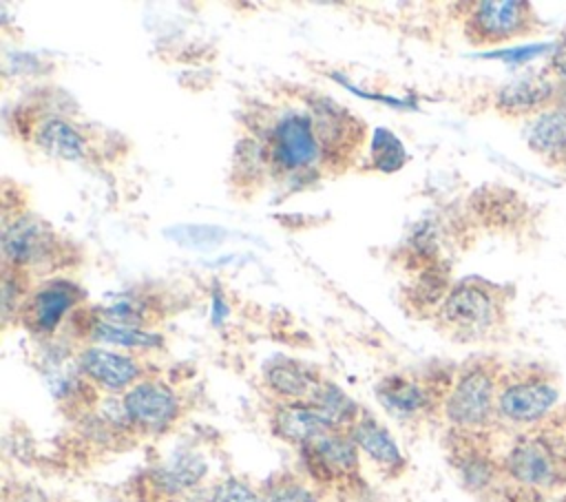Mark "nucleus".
<instances>
[{
    "mask_svg": "<svg viewBox=\"0 0 566 502\" xmlns=\"http://www.w3.org/2000/svg\"><path fill=\"white\" fill-rule=\"evenodd\" d=\"M122 409L133 427L146 433H159L179 418L181 402L175 389L166 383L142 378L124 394Z\"/></svg>",
    "mask_w": 566,
    "mask_h": 502,
    "instance_id": "9",
    "label": "nucleus"
},
{
    "mask_svg": "<svg viewBox=\"0 0 566 502\" xmlns=\"http://www.w3.org/2000/svg\"><path fill=\"white\" fill-rule=\"evenodd\" d=\"M265 387L283 402H312L323 380L301 363L290 358L274 360L263 372Z\"/></svg>",
    "mask_w": 566,
    "mask_h": 502,
    "instance_id": "15",
    "label": "nucleus"
},
{
    "mask_svg": "<svg viewBox=\"0 0 566 502\" xmlns=\"http://www.w3.org/2000/svg\"><path fill=\"white\" fill-rule=\"evenodd\" d=\"M566 469V440L553 433H526L504 456V471L526 489L557 484Z\"/></svg>",
    "mask_w": 566,
    "mask_h": 502,
    "instance_id": "4",
    "label": "nucleus"
},
{
    "mask_svg": "<svg viewBox=\"0 0 566 502\" xmlns=\"http://www.w3.org/2000/svg\"><path fill=\"white\" fill-rule=\"evenodd\" d=\"M88 334H91V338H95L99 343L117 345L124 349H155L161 345V336L157 332H150L139 325L108 321L99 314H95L91 318Z\"/></svg>",
    "mask_w": 566,
    "mask_h": 502,
    "instance_id": "19",
    "label": "nucleus"
},
{
    "mask_svg": "<svg viewBox=\"0 0 566 502\" xmlns=\"http://www.w3.org/2000/svg\"><path fill=\"white\" fill-rule=\"evenodd\" d=\"M544 49H509V51H493V53H486V57H500V60H506V62H524L537 53H542Z\"/></svg>",
    "mask_w": 566,
    "mask_h": 502,
    "instance_id": "26",
    "label": "nucleus"
},
{
    "mask_svg": "<svg viewBox=\"0 0 566 502\" xmlns=\"http://www.w3.org/2000/svg\"><path fill=\"white\" fill-rule=\"evenodd\" d=\"M166 234L175 237V241L181 245L210 248L221 243V239L226 237V230L219 226H179V228H170Z\"/></svg>",
    "mask_w": 566,
    "mask_h": 502,
    "instance_id": "22",
    "label": "nucleus"
},
{
    "mask_svg": "<svg viewBox=\"0 0 566 502\" xmlns=\"http://www.w3.org/2000/svg\"><path fill=\"white\" fill-rule=\"evenodd\" d=\"M557 93V80L548 73H526L509 84L500 86L495 93V108L502 115H539L553 106Z\"/></svg>",
    "mask_w": 566,
    "mask_h": 502,
    "instance_id": "11",
    "label": "nucleus"
},
{
    "mask_svg": "<svg viewBox=\"0 0 566 502\" xmlns=\"http://www.w3.org/2000/svg\"><path fill=\"white\" fill-rule=\"evenodd\" d=\"M537 27V15L528 2L484 0L471 4L464 18V35L471 44H502L522 38Z\"/></svg>",
    "mask_w": 566,
    "mask_h": 502,
    "instance_id": "5",
    "label": "nucleus"
},
{
    "mask_svg": "<svg viewBox=\"0 0 566 502\" xmlns=\"http://www.w3.org/2000/svg\"><path fill=\"white\" fill-rule=\"evenodd\" d=\"M29 292H31L29 290V272L4 265V270H2V314H4V321L13 314L18 318V312H20L22 303L27 301Z\"/></svg>",
    "mask_w": 566,
    "mask_h": 502,
    "instance_id": "21",
    "label": "nucleus"
},
{
    "mask_svg": "<svg viewBox=\"0 0 566 502\" xmlns=\"http://www.w3.org/2000/svg\"><path fill=\"white\" fill-rule=\"evenodd\" d=\"M263 150L268 168L281 177L310 172L321 159H325L314 119L310 111L301 108H290L274 119V124L268 128Z\"/></svg>",
    "mask_w": 566,
    "mask_h": 502,
    "instance_id": "2",
    "label": "nucleus"
},
{
    "mask_svg": "<svg viewBox=\"0 0 566 502\" xmlns=\"http://www.w3.org/2000/svg\"><path fill=\"white\" fill-rule=\"evenodd\" d=\"M212 502H265V500L250 484L237 478H228L217 484L212 493Z\"/></svg>",
    "mask_w": 566,
    "mask_h": 502,
    "instance_id": "23",
    "label": "nucleus"
},
{
    "mask_svg": "<svg viewBox=\"0 0 566 502\" xmlns=\"http://www.w3.org/2000/svg\"><path fill=\"white\" fill-rule=\"evenodd\" d=\"M548 73L564 82L566 84V40H562L555 51H553V57H551V66H548Z\"/></svg>",
    "mask_w": 566,
    "mask_h": 502,
    "instance_id": "25",
    "label": "nucleus"
},
{
    "mask_svg": "<svg viewBox=\"0 0 566 502\" xmlns=\"http://www.w3.org/2000/svg\"><path fill=\"white\" fill-rule=\"evenodd\" d=\"M82 292L66 279H49L33 287L18 312V321L38 336L53 334L60 323L77 307Z\"/></svg>",
    "mask_w": 566,
    "mask_h": 502,
    "instance_id": "8",
    "label": "nucleus"
},
{
    "mask_svg": "<svg viewBox=\"0 0 566 502\" xmlns=\"http://www.w3.org/2000/svg\"><path fill=\"white\" fill-rule=\"evenodd\" d=\"M263 500L265 502H318V498L310 489L294 482H281L270 487Z\"/></svg>",
    "mask_w": 566,
    "mask_h": 502,
    "instance_id": "24",
    "label": "nucleus"
},
{
    "mask_svg": "<svg viewBox=\"0 0 566 502\" xmlns=\"http://www.w3.org/2000/svg\"><path fill=\"white\" fill-rule=\"evenodd\" d=\"M228 312H230V307L226 305V301H223L219 294H214V296H212V321L219 323L221 318L228 316Z\"/></svg>",
    "mask_w": 566,
    "mask_h": 502,
    "instance_id": "27",
    "label": "nucleus"
},
{
    "mask_svg": "<svg viewBox=\"0 0 566 502\" xmlns=\"http://www.w3.org/2000/svg\"><path fill=\"white\" fill-rule=\"evenodd\" d=\"M305 462L312 471H321L325 478H336L356 471L358 467V447L354 445L347 431H327L301 447Z\"/></svg>",
    "mask_w": 566,
    "mask_h": 502,
    "instance_id": "12",
    "label": "nucleus"
},
{
    "mask_svg": "<svg viewBox=\"0 0 566 502\" xmlns=\"http://www.w3.org/2000/svg\"><path fill=\"white\" fill-rule=\"evenodd\" d=\"M33 144L49 157L82 161L88 155L86 135L62 115H44L33 126Z\"/></svg>",
    "mask_w": 566,
    "mask_h": 502,
    "instance_id": "13",
    "label": "nucleus"
},
{
    "mask_svg": "<svg viewBox=\"0 0 566 502\" xmlns=\"http://www.w3.org/2000/svg\"><path fill=\"white\" fill-rule=\"evenodd\" d=\"M272 431L296 447H305L336 427L310 402H281L272 414Z\"/></svg>",
    "mask_w": 566,
    "mask_h": 502,
    "instance_id": "14",
    "label": "nucleus"
},
{
    "mask_svg": "<svg viewBox=\"0 0 566 502\" xmlns=\"http://www.w3.org/2000/svg\"><path fill=\"white\" fill-rule=\"evenodd\" d=\"M559 400V387L542 372H528L500 383L495 414L511 422L531 427L546 420Z\"/></svg>",
    "mask_w": 566,
    "mask_h": 502,
    "instance_id": "6",
    "label": "nucleus"
},
{
    "mask_svg": "<svg viewBox=\"0 0 566 502\" xmlns=\"http://www.w3.org/2000/svg\"><path fill=\"white\" fill-rule=\"evenodd\" d=\"M55 234L53 230L33 217L31 212H18L13 219L4 221L2 228V254L4 265L31 272L33 268L53 263L55 257Z\"/></svg>",
    "mask_w": 566,
    "mask_h": 502,
    "instance_id": "7",
    "label": "nucleus"
},
{
    "mask_svg": "<svg viewBox=\"0 0 566 502\" xmlns=\"http://www.w3.org/2000/svg\"><path fill=\"white\" fill-rule=\"evenodd\" d=\"M347 433L352 436L358 451H363L380 469L398 471V469L405 467V458H402L396 440L391 438L387 427L380 425L374 416L363 411L358 416V420L349 427Z\"/></svg>",
    "mask_w": 566,
    "mask_h": 502,
    "instance_id": "16",
    "label": "nucleus"
},
{
    "mask_svg": "<svg viewBox=\"0 0 566 502\" xmlns=\"http://www.w3.org/2000/svg\"><path fill=\"white\" fill-rule=\"evenodd\" d=\"M504 314V299L495 285L482 279H464L449 287L436 316L458 338H480L493 332Z\"/></svg>",
    "mask_w": 566,
    "mask_h": 502,
    "instance_id": "1",
    "label": "nucleus"
},
{
    "mask_svg": "<svg viewBox=\"0 0 566 502\" xmlns=\"http://www.w3.org/2000/svg\"><path fill=\"white\" fill-rule=\"evenodd\" d=\"M77 369L84 378L106 391L126 394L135 383L142 380V365L137 358L102 345L82 347L77 354Z\"/></svg>",
    "mask_w": 566,
    "mask_h": 502,
    "instance_id": "10",
    "label": "nucleus"
},
{
    "mask_svg": "<svg viewBox=\"0 0 566 502\" xmlns=\"http://www.w3.org/2000/svg\"><path fill=\"white\" fill-rule=\"evenodd\" d=\"M526 142L531 150L542 157L564 161L566 159V108L551 106L535 115L528 126Z\"/></svg>",
    "mask_w": 566,
    "mask_h": 502,
    "instance_id": "18",
    "label": "nucleus"
},
{
    "mask_svg": "<svg viewBox=\"0 0 566 502\" xmlns=\"http://www.w3.org/2000/svg\"><path fill=\"white\" fill-rule=\"evenodd\" d=\"M371 166L380 172H396L407 161V150L402 142L387 128H374L369 144Z\"/></svg>",
    "mask_w": 566,
    "mask_h": 502,
    "instance_id": "20",
    "label": "nucleus"
},
{
    "mask_svg": "<svg viewBox=\"0 0 566 502\" xmlns=\"http://www.w3.org/2000/svg\"><path fill=\"white\" fill-rule=\"evenodd\" d=\"M500 378L484 365L464 367L444 398V416L458 429H480L489 425L497 407Z\"/></svg>",
    "mask_w": 566,
    "mask_h": 502,
    "instance_id": "3",
    "label": "nucleus"
},
{
    "mask_svg": "<svg viewBox=\"0 0 566 502\" xmlns=\"http://www.w3.org/2000/svg\"><path fill=\"white\" fill-rule=\"evenodd\" d=\"M376 396L378 402L400 420L422 414L431 402V394L420 380L400 374L382 378L376 387Z\"/></svg>",
    "mask_w": 566,
    "mask_h": 502,
    "instance_id": "17",
    "label": "nucleus"
}]
</instances>
